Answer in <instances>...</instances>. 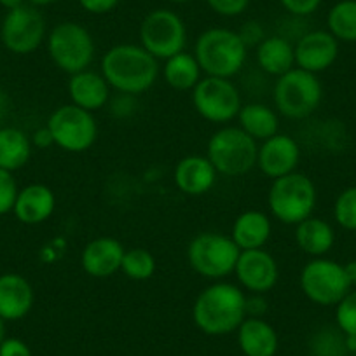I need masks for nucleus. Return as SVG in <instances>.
I'll use <instances>...</instances> for the list:
<instances>
[{"instance_id": "obj_33", "label": "nucleus", "mask_w": 356, "mask_h": 356, "mask_svg": "<svg viewBox=\"0 0 356 356\" xmlns=\"http://www.w3.org/2000/svg\"><path fill=\"white\" fill-rule=\"evenodd\" d=\"M335 325L348 337H356V289L335 306Z\"/></svg>"}, {"instance_id": "obj_8", "label": "nucleus", "mask_w": 356, "mask_h": 356, "mask_svg": "<svg viewBox=\"0 0 356 356\" xmlns=\"http://www.w3.org/2000/svg\"><path fill=\"white\" fill-rule=\"evenodd\" d=\"M47 54L68 75L88 70L95 60L97 44L86 26L77 22H61L47 32Z\"/></svg>"}, {"instance_id": "obj_44", "label": "nucleus", "mask_w": 356, "mask_h": 356, "mask_svg": "<svg viewBox=\"0 0 356 356\" xmlns=\"http://www.w3.org/2000/svg\"><path fill=\"white\" fill-rule=\"evenodd\" d=\"M26 0H0V6L4 9H8V11H13V9L16 8H22Z\"/></svg>"}, {"instance_id": "obj_29", "label": "nucleus", "mask_w": 356, "mask_h": 356, "mask_svg": "<svg viewBox=\"0 0 356 356\" xmlns=\"http://www.w3.org/2000/svg\"><path fill=\"white\" fill-rule=\"evenodd\" d=\"M327 30L339 42H356V0H339L332 6Z\"/></svg>"}, {"instance_id": "obj_2", "label": "nucleus", "mask_w": 356, "mask_h": 356, "mask_svg": "<svg viewBox=\"0 0 356 356\" xmlns=\"http://www.w3.org/2000/svg\"><path fill=\"white\" fill-rule=\"evenodd\" d=\"M246 318V293L239 285L213 282L200 292L193 304V320L207 335H227Z\"/></svg>"}, {"instance_id": "obj_41", "label": "nucleus", "mask_w": 356, "mask_h": 356, "mask_svg": "<svg viewBox=\"0 0 356 356\" xmlns=\"http://www.w3.org/2000/svg\"><path fill=\"white\" fill-rule=\"evenodd\" d=\"M267 311V302L264 296L260 293H248L246 296V316L262 318V314Z\"/></svg>"}, {"instance_id": "obj_34", "label": "nucleus", "mask_w": 356, "mask_h": 356, "mask_svg": "<svg viewBox=\"0 0 356 356\" xmlns=\"http://www.w3.org/2000/svg\"><path fill=\"white\" fill-rule=\"evenodd\" d=\"M18 193V184H16L11 171H6L0 168V217L11 213Z\"/></svg>"}, {"instance_id": "obj_18", "label": "nucleus", "mask_w": 356, "mask_h": 356, "mask_svg": "<svg viewBox=\"0 0 356 356\" xmlns=\"http://www.w3.org/2000/svg\"><path fill=\"white\" fill-rule=\"evenodd\" d=\"M217 170L210 163L207 156L193 154L186 156L175 164L173 170V182L180 193L186 196H204L213 189L217 182Z\"/></svg>"}, {"instance_id": "obj_3", "label": "nucleus", "mask_w": 356, "mask_h": 356, "mask_svg": "<svg viewBox=\"0 0 356 356\" xmlns=\"http://www.w3.org/2000/svg\"><path fill=\"white\" fill-rule=\"evenodd\" d=\"M193 54L203 75L232 79L245 67L248 47L238 32L224 26H213L197 37Z\"/></svg>"}, {"instance_id": "obj_39", "label": "nucleus", "mask_w": 356, "mask_h": 356, "mask_svg": "<svg viewBox=\"0 0 356 356\" xmlns=\"http://www.w3.org/2000/svg\"><path fill=\"white\" fill-rule=\"evenodd\" d=\"M77 2L86 13L95 16L107 15L121 4V0H77Z\"/></svg>"}, {"instance_id": "obj_47", "label": "nucleus", "mask_w": 356, "mask_h": 356, "mask_svg": "<svg viewBox=\"0 0 356 356\" xmlns=\"http://www.w3.org/2000/svg\"><path fill=\"white\" fill-rule=\"evenodd\" d=\"M346 348L349 353H356V337H348L346 335Z\"/></svg>"}, {"instance_id": "obj_32", "label": "nucleus", "mask_w": 356, "mask_h": 356, "mask_svg": "<svg viewBox=\"0 0 356 356\" xmlns=\"http://www.w3.org/2000/svg\"><path fill=\"white\" fill-rule=\"evenodd\" d=\"M334 220L346 231H356V186L348 187L334 203Z\"/></svg>"}, {"instance_id": "obj_5", "label": "nucleus", "mask_w": 356, "mask_h": 356, "mask_svg": "<svg viewBox=\"0 0 356 356\" xmlns=\"http://www.w3.org/2000/svg\"><path fill=\"white\" fill-rule=\"evenodd\" d=\"M259 143L246 135L239 126H222L210 136L207 154L222 177H243L257 168Z\"/></svg>"}, {"instance_id": "obj_30", "label": "nucleus", "mask_w": 356, "mask_h": 356, "mask_svg": "<svg viewBox=\"0 0 356 356\" xmlns=\"http://www.w3.org/2000/svg\"><path fill=\"white\" fill-rule=\"evenodd\" d=\"M156 257L149 250L136 246V248H128L124 252L121 271L131 282H147V280H150L156 275Z\"/></svg>"}, {"instance_id": "obj_14", "label": "nucleus", "mask_w": 356, "mask_h": 356, "mask_svg": "<svg viewBox=\"0 0 356 356\" xmlns=\"http://www.w3.org/2000/svg\"><path fill=\"white\" fill-rule=\"evenodd\" d=\"M234 275L243 290L266 296L278 283L280 267L275 257L267 250H241Z\"/></svg>"}, {"instance_id": "obj_16", "label": "nucleus", "mask_w": 356, "mask_h": 356, "mask_svg": "<svg viewBox=\"0 0 356 356\" xmlns=\"http://www.w3.org/2000/svg\"><path fill=\"white\" fill-rule=\"evenodd\" d=\"M293 49L296 67L318 75L337 61L339 40L328 30H311L297 39Z\"/></svg>"}, {"instance_id": "obj_4", "label": "nucleus", "mask_w": 356, "mask_h": 356, "mask_svg": "<svg viewBox=\"0 0 356 356\" xmlns=\"http://www.w3.org/2000/svg\"><path fill=\"white\" fill-rule=\"evenodd\" d=\"M316 203V186L307 175L299 171L273 180L267 193V207L273 218L285 225H297L309 218Z\"/></svg>"}, {"instance_id": "obj_43", "label": "nucleus", "mask_w": 356, "mask_h": 356, "mask_svg": "<svg viewBox=\"0 0 356 356\" xmlns=\"http://www.w3.org/2000/svg\"><path fill=\"white\" fill-rule=\"evenodd\" d=\"M9 112H11V100H9L4 89L0 88V128L6 122V119L9 118Z\"/></svg>"}, {"instance_id": "obj_23", "label": "nucleus", "mask_w": 356, "mask_h": 356, "mask_svg": "<svg viewBox=\"0 0 356 356\" xmlns=\"http://www.w3.org/2000/svg\"><path fill=\"white\" fill-rule=\"evenodd\" d=\"M255 60L260 70L273 77H282L296 68V49L285 35H269L255 47Z\"/></svg>"}, {"instance_id": "obj_9", "label": "nucleus", "mask_w": 356, "mask_h": 356, "mask_svg": "<svg viewBox=\"0 0 356 356\" xmlns=\"http://www.w3.org/2000/svg\"><path fill=\"white\" fill-rule=\"evenodd\" d=\"M300 292L321 307L337 306L353 289L346 266L327 257H316L304 264L299 275Z\"/></svg>"}, {"instance_id": "obj_27", "label": "nucleus", "mask_w": 356, "mask_h": 356, "mask_svg": "<svg viewBox=\"0 0 356 356\" xmlns=\"http://www.w3.org/2000/svg\"><path fill=\"white\" fill-rule=\"evenodd\" d=\"M33 145L25 131L13 126L0 128V168L6 171H18L26 166L32 157Z\"/></svg>"}, {"instance_id": "obj_46", "label": "nucleus", "mask_w": 356, "mask_h": 356, "mask_svg": "<svg viewBox=\"0 0 356 356\" xmlns=\"http://www.w3.org/2000/svg\"><path fill=\"white\" fill-rule=\"evenodd\" d=\"M30 6H33V8H46V6H51L54 4V2H58V0H26Z\"/></svg>"}, {"instance_id": "obj_7", "label": "nucleus", "mask_w": 356, "mask_h": 356, "mask_svg": "<svg viewBox=\"0 0 356 356\" xmlns=\"http://www.w3.org/2000/svg\"><path fill=\"white\" fill-rule=\"evenodd\" d=\"M239 253L241 250L229 234L200 232L187 246V262L196 275L210 282H222L234 273Z\"/></svg>"}, {"instance_id": "obj_26", "label": "nucleus", "mask_w": 356, "mask_h": 356, "mask_svg": "<svg viewBox=\"0 0 356 356\" xmlns=\"http://www.w3.org/2000/svg\"><path fill=\"white\" fill-rule=\"evenodd\" d=\"M238 126L257 143L280 133V114L276 108L260 102L243 104L238 114Z\"/></svg>"}, {"instance_id": "obj_36", "label": "nucleus", "mask_w": 356, "mask_h": 356, "mask_svg": "<svg viewBox=\"0 0 356 356\" xmlns=\"http://www.w3.org/2000/svg\"><path fill=\"white\" fill-rule=\"evenodd\" d=\"M282 8L297 18H306L318 11L321 0H280Z\"/></svg>"}, {"instance_id": "obj_25", "label": "nucleus", "mask_w": 356, "mask_h": 356, "mask_svg": "<svg viewBox=\"0 0 356 356\" xmlns=\"http://www.w3.org/2000/svg\"><path fill=\"white\" fill-rule=\"evenodd\" d=\"M296 243L299 250L311 259L325 257L335 245V231L330 222L314 217L302 220L296 225Z\"/></svg>"}, {"instance_id": "obj_20", "label": "nucleus", "mask_w": 356, "mask_h": 356, "mask_svg": "<svg viewBox=\"0 0 356 356\" xmlns=\"http://www.w3.org/2000/svg\"><path fill=\"white\" fill-rule=\"evenodd\" d=\"M33 289L25 276L18 273L0 275V318L18 321L32 311Z\"/></svg>"}, {"instance_id": "obj_49", "label": "nucleus", "mask_w": 356, "mask_h": 356, "mask_svg": "<svg viewBox=\"0 0 356 356\" xmlns=\"http://www.w3.org/2000/svg\"><path fill=\"white\" fill-rule=\"evenodd\" d=\"M168 2H173V4H187L191 0H168Z\"/></svg>"}, {"instance_id": "obj_37", "label": "nucleus", "mask_w": 356, "mask_h": 356, "mask_svg": "<svg viewBox=\"0 0 356 356\" xmlns=\"http://www.w3.org/2000/svg\"><path fill=\"white\" fill-rule=\"evenodd\" d=\"M238 33L248 49L250 47H257L264 39H266L262 25L257 22H246L245 25L241 26V30H238Z\"/></svg>"}, {"instance_id": "obj_1", "label": "nucleus", "mask_w": 356, "mask_h": 356, "mask_svg": "<svg viewBox=\"0 0 356 356\" xmlns=\"http://www.w3.org/2000/svg\"><path fill=\"white\" fill-rule=\"evenodd\" d=\"M100 72L114 91L138 97L156 84L161 67L140 44H118L102 56Z\"/></svg>"}, {"instance_id": "obj_15", "label": "nucleus", "mask_w": 356, "mask_h": 356, "mask_svg": "<svg viewBox=\"0 0 356 356\" xmlns=\"http://www.w3.org/2000/svg\"><path fill=\"white\" fill-rule=\"evenodd\" d=\"M300 156H302V150H300L299 142L293 136L285 135V133H276L275 136L259 143L257 168L267 178L276 180V178H282L297 171Z\"/></svg>"}, {"instance_id": "obj_48", "label": "nucleus", "mask_w": 356, "mask_h": 356, "mask_svg": "<svg viewBox=\"0 0 356 356\" xmlns=\"http://www.w3.org/2000/svg\"><path fill=\"white\" fill-rule=\"evenodd\" d=\"M6 339V320H2L0 318V344H2V341Z\"/></svg>"}, {"instance_id": "obj_12", "label": "nucleus", "mask_w": 356, "mask_h": 356, "mask_svg": "<svg viewBox=\"0 0 356 356\" xmlns=\"http://www.w3.org/2000/svg\"><path fill=\"white\" fill-rule=\"evenodd\" d=\"M191 93L197 114L213 124H229L238 118L239 108L243 107L241 93L231 79L203 75Z\"/></svg>"}, {"instance_id": "obj_35", "label": "nucleus", "mask_w": 356, "mask_h": 356, "mask_svg": "<svg viewBox=\"0 0 356 356\" xmlns=\"http://www.w3.org/2000/svg\"><path fill=\"white\" fill-rule=\"evenodd\" d=\"M204 2L215 15L224 16V18L241 16L250 6V0H204Z\"/></svg>"}, {"instance_id": "obj_22", "label": "nucleus", "mask_w": 356, "mask_h": 356, "mask_svg": "<svg viewBox=\"0 0 356 356\" xmlns=\"http://www.w3.org/2000/svg\"><path fill=\"white\" fill-rule=\"evenodd\" d=\"M236 332L239 349L245 356H275L278 353V334L264 318L246 316Z\"/></svg>"}, {"instance_id": "obj_17", "label": "nucleus", "mask_w": 356, "mask_h": 356, "mask_svg": "<svg viewBox=\"0 0 356 356\" xmlns=\"http://www.w3.org/2000/svg\"><path fill=\"white\" fill-rule=\"evenodd\" d=\"M126 248L115 238L100 236L86 243L81 252L82 271L91 278L105 280L121 271Z\"/></svg>"}, {"instance_id": "obj_45", "label": "nucleus", "mask_w": 356, "mask_h": 356, "mask_svg": "<svg viewBox=\"0 0 356 356\" xmlns=\"http://www.w3.org/2000/svg\"><path fill=\"white\" fill-rule=\"evenodd\" d=\"M346 271H348L349 280H351L353 289H356V260H351L349 264H346Z\"/></svg>"}, {"instance_id": "obj_6", "label": "nucleus", "mask_w": 356, "mask_h": 356, "mask_svg": "<svg viewBox=\"0 0 356 356\" xmlns=\"http://www.w3.org/2000/svg\"><path fill=\"white\" fill-rule=\"evenodd\" d=\"M323 100V86L318 75L300 68H292L276 79L273 102L280 115L292 121H302L320 108Z\"/></svg>"}, {"instance_id": "obj_40", "label": "nucleus", "mask_w": 356, "mask_h": 356, "mask_svg": "<svg viewBox=\"0 0 356 356\" xmlns=\"http://www.w3.org/2000/svg\"><path fill=\"white\" fill-rule=\"evenodd\" d=\"M0 356H32V351L22 339L6 337L0 344Z\"/></svg>"}, {"instance_id": "obj_31", "label": "nucleus", "mask_w": 356, "mask_h": 356, "mask_svg": "<svg viewBox=\"0 0 356 356\" xmlns=\"http://www.w3.org/2000/svg\"><path fill=\"white\" fill-rule=\"evenodd\" d=\"M313 356H346V335L337 327H325L311 339Z\"/></svg>"}, {"instance_id": "obj_11", "label": "nucleus", "mask_w": 356, "mask_h": 356, "mask_svg": "<svg viewBox=\"0 0 356 356\" xmlns=\"http://www.w3.org/2000/svg\"><path fill=\"white\" fill-rule=\"evenodd\" d=\"M140 46L156 60H168L186 51L187 26L171 9H154L140 23Z\"/></svg>"}, {"instance_id": "obj_10", "label": "nucleus", "mask_w": 356, "mask_h": 356, "mask_svg": "<svg viewBox=\"0 0 356 356\" xmlns=\"http://www.w3.org/2000/svg\"><path fill=\"white\" fill-rule=\"evenodd\" d=\"M53 135L54 145L70 154H81L95 145L98 138V122L93 112L74 104L60 105L51 112L46 122Z\"/></svg>"}, {"instance_id": "obj_28", "label": "nucleus", "mask_w": 356, "mask_h": 356, "mask_svg": "<svg viewBox=\"0 0 356 356\" xmlns=\"http://www.w3.org/2000/svg\"><path fill=\"white\" fill-rule=\"evenodd\" d=\"M163 77L164 82L177 91H193L203 79V70L193 53L182 51L164 60Z\"/></svg>"}, {"instance_id": "obj_13", "label": "nucleus", "mask_w": 356, "mask_h": 356, "mask_svg": "<svg viewBox=\"0 0 356 356\" xmlns=\"http://www.w3.org/2000/svg\"><path fill=\"white\" fill-rule=\"evenodd\" d=\"M46 19L37 8L23 4L8 11L0 26V40L15 54H32L46 42Z\"/></svg>"}, {"instance_id": "obj_38", "label": "nucleus", "mask_w": 356, "mask_h": 356, "mask_svg": "<svg viewBox=\"0 0 356 356\" xmlns=\"http://www.w3.org/2000/svg\"><path fill=\"white\" fill-rule=\"evenodd\" d=\"M108 105H111V111L115 118H129V115L135 112V97H133V95L118 93V97L111 98Z\"/></svg>"}, {"instance_id": "obj_21", "label": "nucleus", "mask_w": 356, "mask_h": 356, "mask_svg": "<svg viewBox=\"0 0 356 356\" xmlns=\"http://www.w3.org/2000/svg\"><path fill=\"white\" fill-rule=\"evenodd\" d=\"M56 208V196L53 189L44 184H30L19 189L13 213L22 224L39 225L49 220Z\"/></svg>"}, {"instance_id": "obj_19", "label": "nucleus", "mask_w": 356, "mask_h": 356, "mask_svg": "<svg viewBox=\"0 0 356 356\" xmlns=\"http://www.w3.org/2000/svg\"><path fill=\"white\" fill-rule=\"evenodd\" d=\"M67 91L70 104L84 108L88 112H97L107 107L112 98V88L102 72L91 68L70 75L67 82Z\"/></svg>"}, {"instance_id": "obj_24", "label": "nucleus", "mask_w": 356, "mask_h": 356, "mask_svg": "<svg viewBox=\"0 0 356 356\" xmlns=\"http://www.w3.org/2000/svg\"><path fill=\"white\" fill-rule=\"evenodd\" d=\"M273 232L271 217L260 210H246L232 222L231 238L239 250L264 248Z\"/></svg>"}, {"instance_id": "obj_42", "label": "nucleus", "mask_w": 356, "mask_h": 356, "mask_svg": "<svg viewBox=\"0 0 356 356\" xmlns=\"http://www.w3.org/2000/svg\"><path fill=\"white\" fill-rule=\"evenodd\" d=\"M30 140H32V145L39 147V149H49L51 145H54L53 135H51V131L47 129V126L33 131V135L30 136Z\"/></svg>"}]
</instances>
